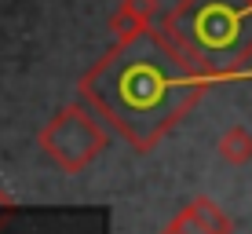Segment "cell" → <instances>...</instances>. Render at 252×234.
I'll return each mask as SVG.
<instances>
[{
  "mask_svg": "<svg viewBox=\"0 0 252 234\" xmlns=\"http://www.w3.org/2000/svg\"><path fill=\"white\" fill-rule=\"evenodd\" d=\"M161 234H208V231L197 223V216L190 212V205H183V209H179V212L161 227Z\"/></svg>",
  "mask_w": 252,
  "mask_h": 234,
  "instance_id": "cell-5",
  "label": "cell"
},
{
  "mask_svg": "<svg viewBox=\"0 0 252 234\" xmlns=\"http://www.w3.org/2000/svg\"><path fill=\"white\" fill-rule=\"evenodd\" d=\"M40 146L63 172H84L106 150V128L81 106H63L40 132Z\"/></svg>",
  "mask_w": 252,
  "mask_h": 234,
  "instance_id": "cell-1",
  "label": "cell"
},
{
  "mask_svg": "<svg viewBox=\"0 0 252 234\" xmlns=\"http://www.w3.org/2000/svg\"><path fill=\"white\" fill-rule=\"evenodd\" d=\"M154 19H158V0H121L117 11L110 15V33H117V44H132L150 33Z\"/></svg>",
  "mask_w": 252,
  "mask_h": 234,
  "instance_id": "cell-2",
  "label": "cell"
},
{
  "mask_svg": "<svg viewBox=\"0 0 252 234\" xmlns=\"http://www.w3.org/2000/svg\"><path fill=\"white\" fill-rule=\"evenodd\" d=\"M216 150H220V158L227 165H249L252 161V132L245 125H230L216 139Z\"/></svg>",
  "mask_w": 252,
  "mask_h": 234,
  "instance_id": "cell-3",
  "label": "cell"
},
{
  "mask_svg": "<svg viewBox=\"0 0 252 234\" xmlns=\"http://www.w3.org/2000/svg\"><path fill=\"white\" fill-rule=\"evenodd\" d=\"M190 212L197 216V223L208 231V234H234V220L227 212L220 209V201H212L208 194H197V198H190Z\"/></svg>",
  "mask_w": 252,
  "mask_h": 234,
  "instance_id": "cell-4",
  "label": "cell"
}]
</instances>
